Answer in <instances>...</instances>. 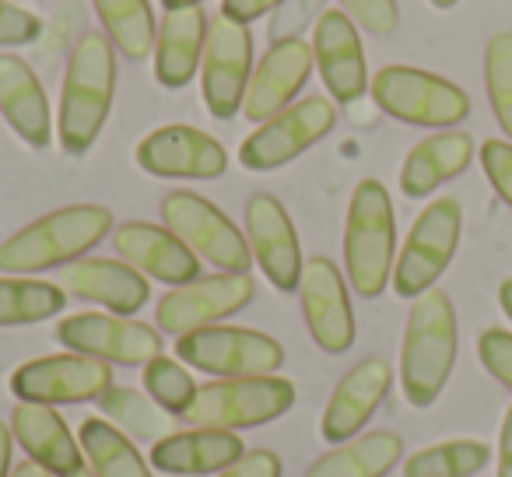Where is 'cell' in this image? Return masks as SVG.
<instances>
[{"mask_svg":"<svg viewBox=\"0 0 512 477\" xmlns=\"http://www.w3.org/2000/svg\"><path fill=\"white\" fill-rule=\"evenodd\" d=\"M463 232V211L456 197H439L414 218L411 232L404 239V250L393 264V292L400 299H418L453 264L456 246Z\"/></svg>","mask_w":512,"mask_h":477,"instance_id":"52a82bcc","label":"cell"},{"mask_svg":"<svg viewBox=\"0 0 512 477\" xmlns=\"http://www.w3.org/2000/svg\"><path fill=\"white\" fill-rule=\"evenodd\" d=\"M144 390H148V397L155 400L158 407H165L172 418H183L200 386L193 383V376L176 362V358L158 355L144 365Z\"/></svg>","mask_w":512,"mask_h":477,"instance_id":"836d02e7","label":"cell"},{"mask_svg":"<svg viewBox=\"0 0 512 477\" xmlns=\"http://www.w3.org/2000/svg\"><path fill=\"white\" fill-rule=\"evenodd\" d=\"M113 246L130 267L162 285H190L200 278V257L179 239L176 232L151 221H127L113 232Z\"/></svg>","mask_w":512,"mask_h":477,"instance_id":"ffe728a7","label":"cell"},{"mask_svg":"<svg viewBox=\"0 0 512 477\" xmlns=\"http://www.w3.org/2000/svg\"><path fill=\"white\" fill-rule=\"evenodd\" d=\"M176 358L200 372H211L218 379L235 376H274L285 365V348L274 337L249 327H200L190 334H179Z\"/></svg>","mask_w":512,"mask_h":477,"instance_id":"ba28073f","label":"cell"},{"mask_svg":"<svg viewBox=\"0 0 512 477\" xmlns=\"http://www.w3.org/2000/svg\"><path fill=\"white\" fill-rule=\"evenodd\" d=\"M137 165L158 179H218L228 169V155L211 134L172 123L137 144Z\"/></svg>","mask_w":512,"mask_h":477,"instance_id":"2e32d148","label":"cell"},{"mask_svg":"<svg viewBox=\"0 0 512 477\" xmlns=\"http://www.w3.org/2000/svg\"><path fill=\"white\" fill-rule=\"evenodd\" d=\"M43 36V18L0 0V46H29Z\"/></svg>","mask_w":512,"mask_h":477,"instance_id":"74e56055","label":"cell"},{"mask_svg":"<svg viewBox=\"0 0 512 477\" xmlns=\"http://www.w3.org/2000/svg\"><path fill=\"white\" fill-rule=\"evenodd\" d=\"M99 411L106 414L109 425L137 439H165L172 432V414L130 386H109L99 397Z\"/></svg>","mask_w":512,"mask_h":477,"instance_id":"1f68e13d","label":"cell"},{"mask_svg":"<svg viewBox=\"0 0 512 477\" xmlns=\"http://www.w3.org/2000/svg\"><path fill=\"white\" fill-rule=\"evenodd\" d=\"M481 169L488 176V183L495 186V193L512 207V141H491L481 144Z\"/></svg>","mask_w":512,"mask_h":477,"instance_id":"f35d334b","label":"cell"},{"mask_svg":"<svg viewBox=\"0 0 512 477\" xmlns=\"http://www.w3.org/2000/svg\"><path fill=\"white\" fill-rule=\"evenodd\" d=\"M281 4H285V0H225V4H221V15L239 25H249V22H256V18H264L267 11L281 8Z\"/></svg>","mask_w":512,"mask_h":477,"instance_id":"60d3db41","label":"cell"},{"mask_svg":"<svg viewBox=\"0 0 512 477\" xmlns=\"http://www.w3.org/2000/svg\"><path fill=\"white\" fill-rule=\"evenodd\" d=\"M246 232H249V250L260 271L267 274L278 292H299L302 285V246L295 225L288 218L285 204L271 193H256L246 204Z\"/></svg>","mask_w":512,"mask_h":477,"instance_id":"9a60e30c","label":"cell"},{"mask_svg":"<svg viewBox=\"0 0 512 477\" xmlns=\"http://www.w3.org/2000/svg\"><path fill=\"white\" fill-rule=\"evenodd\" d=\"M313 67H316V57L306 39H299V36L274 39L271 50L264 53V60L256 64L253 78H249L246 102H242L246 120L267 123L271 116H278L281 109L292 106L295 95L306 88Z\"/></svg>","mask_w":512,"mask_h":477,"instance_id":"e0dca14e","label":"cell"},{"mask_svg":"<svg viewBox=\"0 0 512 477\" xmlns=\"http://www.w3.org/2000/svg\"><path fill=\"white\" fill-rule=\"evenodd\" d=\"M11 446H15V432L0 421V477H11Z\"/></svg>","mask_w":512,"mask_h":477,"instance_id":"7bdbcfd3","label":"cell"},{"mask_svg":"<svg viewBox=\"0 0 512 477\" xmlns=\"http://www.w3.org/2000/svg\"><path fill=\"white\" fill-rule=\"evenodd\" d=\"M498 477H512V407L502 418V435H498Z\"/></svg>","mask_w":512,"mask_h":477,"instance_id":"b9f144b4","label":"cell"},{"mask_svg":"<svg viewBox=\"0 0 512 477\" xmlns=\"http://www.w3.org/2000/svg\"><path fill=\"white\" fill-rule=\"evenodd\" d=\"M341 11L372 36H393L400 25L397 0H341Z\"/></svg>","mask_w":512,"mask_h":477,"instance_id":"d590c367","label":"cell"},{"mask_svg":"<svg viewBox=\"0 0 512 477\" xmlns=\"http://www.w3.org/2000/svg\"><path fill=\"white\" fill-rule=\"evenodd\" d=\"M393 386V369L383 358H365L337 383L334 397L327 400L320 432L327 442H351L362 432L365 421L376 414L383 397Z\"/></svg>","mask_w":512,"mask_h":477,"instance_id":"44dd1931","label":"cell"},{"mask_svg":"<svg viewBox=\"0 0 512 477\" xmlns=\"http://www.w3.org/2000/svg\"><path fill=\"white\" fill-rule=\"evenodd\" d=\"M302 313L313 341L327 355H344L355 344V313H351L348 285L334 260L313 257L302 267Z\"/></svg>","mask_w":512,"mask_h":477,"instance_id":"d6986e66","label":"cell"},{"mask_svg":"<svg viewBox=\"0 0 512 477\" xmlns=\"http://www.w3.org/2000/svg\"><path fill=\"white\" fill-rule=\"evenodd\" d=\"M116 92V53L106 32H85L67 60L57 137L67 155H85L102 134Z\"/></svg>","mask_w":512,"mask_h":477,"instance_id":"6da1fadb","label":"cell"},{"mask_svg":"<svg viewBox=\"0 0 512 477\" xmlns=\"http://www.w3.org/2000/svg\"><path fill=\"white\" fill-rule=\"evenodd\" d=\"M456 309L442 288L418 295L407 316L404 344H400V386L411 407H432L446 390L456 365Z\"/></svg>","mask_w":512,"mask_h":477,"instance_id":"7a4b0ae2","label":"cell"},{"mask_svg":"<svg viewBox=\"0 0 512 477\" xmlns=\"http://www.w3.org/2000/svg\"><path fill=\"white\" fill-rule=\"evenodd\" d=\"M337 109L323 95H309V99L292 102L288 109H281L278 116H271L267 123L253 130L246 141L239 144V162L249 172H271L281 165L295 162L302 151H309L316 141L334 130Z\"/></svg>","mask_w":512,"mask_h":477,"instance_id":"30bf717a","label":"cell"},{"mask_svg":"<svg viewBox=\"0 0 512 477\" xmlns=\"http://www.w3.org/2000/svg\"><path fill=\"white\" fill-rule=\"evenodd\" d=\"M477 358L481 365L512 393V334L509 330L488 327L481 337H477Z\"/></svg>","mask_w":512,"mask_h":477,"instance_id":"8d00e7d4","label":"cell"},{"mask_svg":"<svg viewBox=\"0 0 512 477\" xmlns=\"http://www.w3.org/2000/svg\"><path fill=\"white\" fill-rule=\"evenodd\" d=\"M498 302H502V313L512 320V278H505L502 285H498Z\"/></svg>","mask_w":512,"mask_h":477,"instance_id":"f6af8a7d","label":"cell"},{"mask_svg":"<svg viewBox=\"0 0 512 477\" xmlns=\"http://www.w3.org/2000/svg\"><path fill=\"white\" fill-rule=\"evenodd\" d=\"M71 477H95V474H92V470L85 467V470H78V474H71Z\"/></svg>","mask_w":512,"mask_h":477,"instance_id":"c3c4849f","label":"cell"},{"mask_svg":"<svg viewBox=\"0 0 512 477\" xmlns=\"http://www.w3.org/2000/svg\"><path fill=\"white\" fill-rule=\"evenodd\" d=\"M95 15L106 29L109 43L127 60H144L155 53L158 25L148 0H92Z\"/></svg>","mask_w":512,"mask_h":477,"instance_id":"f546056e","label":"cell"},{"mask_svg":"<svg viewBox=\"0 0 512 477\" xmlns=\"http://www.w3.org/2000/svg\"><path fill=\"white\" fill-rule=\"evenodd\" d=\"M78 442L95 477H151L148 463L137 453L134 442L106 418H88L81 425Z\"/></svg>","mask_w":512,"mask_h":477,"instance_id":"f1b7e54d","label":"cell"},{"mask_svg":"<svg viewBox=\"0 0 512 477\" xmlns=\"http://www.w3.org/2000/svg\"><path fill=\"white\" fill-rule=\"evenodd\" d=\"M11 432L15 442L29 453L32 463L46 467L53 477H71L85 470L81 442L71 435L67 421L50 404H22L11 411Z\"/></svg>","mask_w":512,"mask_h":477,"instance_id":"603a6c76","label":"cell"},{"mask_svg":"<svg viewBox=\"0 0 512 477\" xmlns=\"http://www.w3.org/2000/svg\"><path fill=\"white\" fill-rule=\"evenodd\" d=\"M484 85L498 127L512 141V32H495L484 50Z\"/></svg>","mask_w":512,"mask_h":477,"instance_id":"e575fe53","label":"cell"},{"mask_svg":"<svg viewBox=\"0 0 512 477\" xmlns=\"http://www.w3.org/2000/svg\"><path fill=\"white\" fill-rule=\"evenodd\" d=\"M165 11H179V8H200L204 0H162Z\"/></svg>","mask_w":512,"mask_h":477,"instance_id":"bcb514c9","label":"cell"},{"mask_svg":"<svg viewBox=\"0 0 512 477\" xmlns=\"http://www.w3.org/2000/svg\"><path fill=\"white\" fill-rule=\"evenodd\" d=\"M253 78V36L246 25L218 15L207 22L204 64H200V92L214 120H232L242 113L246 88Z\"/></svg>","mask_w":512,"mask_h":477,"instance_id":"8fae6325","label":"cell"},{"mask_svg":"<svg viewBox=\"0 0 512 477\" xmlns=\"http://www.w3.org/2000/svg\"><path fill=\"white\" fill-rule=\"evenodd\" d=\"M60 288L78 295V299L99 302V306H106L116 316L141 313L151 295L148 278L137 267H130L127 260H102V257L67 264L64 274H60Z\"/></svg>","mask_w":512,"mask_h":477,"instance_id":"7402d4cb","label":"cell"},{"mask_svg":"<svg viewBox=\"0 0 512 477\" xmlns=\"http://www.w3.org/2000/svg\"><path fill=\"white\" fill-rule=\"evenodd\" d=\"M397 264V218L379 179H362L351 193L344 225V271L362 299H379Z\"/></svg>","mask_w":512,"mask_h":477,"instance_id":"277c9868","label":"cell"},{"mask_svg":"<svg viewBox=\"0 0 512 477\" xmlns=\"http://www.w3.org/2000/svg\"><path fill=\"white\" fill-rule=\"evenodd\" d=\"M470 158H474V137L463 130H439L407 151L404 165H400V190L411 200L428 197L442 183L460 176Z\"/></svg>","mask_w":512,"mask_h":477,"instance_id":"484cf974","label":"cell"},{"mask_svg":"<svg viewBox=\"0 0 512 477\" xmlns=\"http://www.w3.org/2000/svg\"><path fill=\"white\" fill-rule=\"evenodd\" d=\"M113 228V211L102 204H71L36 218L0 243V271L36 274L60 264H74L99 246Z\"/></svg>","mask_w":512,"mask_h":477,"instance_id":"3957f363","label":"cell"},{"mask_svg":"<svg viewBox=\"0 0 512 477\" xmlns=\"http://www.w3.org/2000/svg\"><path fill=\"white\" fill-rule=\"evenodd\" d=\"M162 218L165 228L176 232L197 257L214 264L225 274H249L253 264V250H249L246 235L232 225L221 207H214L207 197L190 190H172L162 200Z\"/></svg>","mask_w":512,"mask_h":477,"instance_id":"9c48e42d","label":"cell"},{"mask_svg":"<svg viewBox=\"0 0 512 477\" xmlns=\"http://www.w3.org/2000/svg\"><path fill=\"white\" fill-rule=\"evenodd\" d=\"M67 306V292L53 281L0 278V327L43 323Z\"/></svg>","mask_w":512,"mask_h":477,"instance_id":"4dcf8cb0","label":"cell"},{"mask_svg":"<svg viewBox=\"0 0 512 477\" xmlns=\"http://www.w3.org/2000/svg\"><path fill=\"white\" fill-rule=\"evenodd\" d=\"M369 92L386 116L411 123V127L453 130L470 116V95L460 85L432 71H418V67H383L372 78Z\"/></svg>","mask_w":512,"mask_h":477,"instance_id":"8992f818","label":"cell"},{"mask_svg":"<svg viewBox=\"0 0 512 477\" xmlns=\"http://www.w3.org/2000/svg\"><path fill=\"white\" fill-rule=\"evenodd\" d=\"M256 295V285L249 274H211V278H197L190 285H179L172 292L162 295L158 302V327L165 334H190L200 327H214L225 316L239 313L242 306H249V299Z\"/></svg>","mask_w":512,"mask_h":477,"instance_id":"5bb4252c","label":"cell"},{"mask_svg":"<svg viewBox=\"0 0 512 477\" xmlns=\"http://www.w3.org/2000/svg\"><path fill=\"white\" fill-rule=\"evenodd\" d=\"M207 15L200 8L165 11L155 39V78L162 88H186L204 64Z\"/></svg>","mask_w":512,"mask_h":477,"instance_id":"4316f807","label":"cell"},{"mask_svg":"<svg viewBox=\"0 0 512 477\" xmlns=\"http://www.w3.org/2000/svg\"><path fill=\"white\" fill-rule=\"evenodd\" d=\"M57 341L67 351L99 358L109 365H148L162 355V337L155 327L116 313H78L60 320Z\"/></svg>","mask_w":512,"mask_h":477,"instance_id":"4fadbf2b","label":"cell"},{"mask_svg":"<svg viewBox=\"0 0 512 477\" xmlns=\"http://www.w3.org/2000/svg\"><path fill=\"white\" fill-rule=\"evenodd\" d=\"M491 463V446L481 439H449L407 456L404 477H474Z\"/></svg>","mask_w":512,"mask_h":477,"instance_id":"d6a6232c","label":"cell"},{"mask_svg":"<svg viewBox=\"0 0 512 477\" xmlns=\"http://www.w3.org/2000/svg\"><path fill=\"white\" fill-rule=\"evenodd\" d=\"M11 477H53V474L46 467H39V463L25 460V463H18V467L11 470Z\"/></svg>","mask_w":512,"mask_h":477,"instance_id":"ee69618b","label":"cell"},{"mask_svg":"<svg viewBox=\"0 0 512 477\" xmlns=\"http://www.w3.org/2000/svg\"><path fill=\"white\" fill-rule=\"evenodd\" d=\"M0 116L32 148H50L53 116L50 99L36 71L18 53H0Z\"/></svg>","mask_w":512,"mask_h":477,"instance_id":"d4e9b609","label":"cell"},{"mask_svg":"<svg viewBox=\"0 0 512 477\" xmlns=\"http://www.w3.org/2000/svg\"><path fill=\"white\" fill-rule=\"evenodd\" d=\"M113 386L109 362L88 355H46L36 362H25L11 376V393L22 404H81V400H99Z\"/></svg>","mask_w":512,"mask_h":477,"instance_id":"7c38bea8","label":"cell"},{"mask_svg":"<svg viewBox=\"0 0 512 477\" xmlns=\"http://www.w3.org/2000/svg\"><path fill=\"white\" fill-rule=\"evenodd\" d=\"M404 456V439L397 432H369L334 446L306 470V477H383Z\"/></svg>","mask_w":512,"mask_h":477,"instance_id":"83f0119b","label":"cell"},{"mask_svg":"<svg viewBox=\"0 0 512 477\" xmlns=\"http://www.w3.org/2000/svg\"><path fill=\"white\" fill-rule=\"evenodd\" d=\"M221 477H281V460L271 449H249L242 460H235Z\"/></svg>","mask_w":512,"mask_h":477,"instance_id":"ab89813d","label":"cell"},{"mask_svg":"<svg viewBox=\"0 0 512 477\" xmlns=\"http://www.w3.org/2000/svg\"><path fill=\"white\" fill-rule=\"evenodd\" d=\"M428 4H432V8H439V11H449V8H456L460 0H428Z\"/></svg>","mask_w":512,"mask_h":477,"instance_id":"7dc6e473","label":"cell"},{"mask_svg":"<svg viewBox=\"0 0 512 477\" xmlns=\"http://www.w3.org/2000/svg\"><path fill=\"white\" fill-rule=\"evenodd\" d=\"M313 57L320 78L337 106H351L369 92V67H365V46L358 25L341 8H330L316 18L313 29Z\"/></svg>","mask_w":512,"mask_h":477,"instance_id":"ac0fdd59","label":"cell"},{"mask_svg":"<svg viewBox=\"0 0 512 477\" xmlns=\"http://www.w3.org/2000/svg\"><path fill=\"white\" fill-rule=\"evenodd\" d=\"M295 404V383L281 376H235L204 383L186 407L183 421L193 428H256L278 421Z\"/></svg>","mask_w":512,"mask_h":477,"instance_id":"5b68a950","label":"cell"},{"mask_svg":"<svg viewBox=\"0 0 512 477\" xmlns=\"http://www.w3.org/2000/svg\"><path fill=\"white\" fill-rule=\"evenodd\" d=\"M246 456V446L235 432L225 428H190V432H169L151 446L155 470L176 477H204L228 470L235 460Z\"/></svg>","mask_w":512,"mask_h":477,"instance_id":"cb8c5ba5","label":"cell"}]
</instances>
